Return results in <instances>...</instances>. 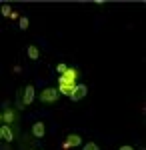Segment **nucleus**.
<instances>
[{"instance_id":"obj_1","label":"nucleus","mask_w":146,"mask_h":150,"mask_svg":"<svg viewBox=\"0 0 146 150\" xmlns=\"http://www.w3.org/2000/svg\"><path fill=\"white\" fill-rule=\"evenodd\" d=\"M58 96H60V92H58L56 88L48 86V88H44V90L40 92V102H44V104H54V102H58Z\"/></svg>"},{"instance_id":"obj_2","label":"nucleus","mask_w":146,"mask_h":150,"mask_svg":"<svg viewBox=\"0 0 146 150\" xmlns=\"http://www.w3.org/2000/svg\"><path fill=\"white\" fill-rule=\"evenodd\" d=\"M74 88H76V84L74 82H64L58 78V92L64 94V96H70V94L74 92Z\"/></svg>"},{"instance_id":"obj_3","label":"nucleus","mask_w":146,"mask_h":150,"mask_svg":"<svg viewBox=\"0 0 146 150\" xmlns=\"http://www.w3.org/2000/svg\"><path fill=\"white\" fill-rule=\"evenodd\" d=\"M86 94H88V88H86L84 84H76V88H74V92L70 94V98H72V102H78V100H82Z\"/></svg>"},{"instance_id":"obj_4","label":"nucleus","mask_w":146,"mask_h":150,"mask_svg":"<svg viewBox=\"0 0 146 150\" xmlns=\"http://www.w3.org/2000/svg\"><path fill=\"white\" fill-rule=\"evenodd\" d=\"M76 78H78V70L76 68H68L64 74H60V80L64 82H74L76 84Z\"/></svg>"},{"instance_id":"obj_5","label":"nucleus","mask_w":146,"mask_h":150,"mask_svg":"<svg viewBox=\"0 0 146 150\" xmlns=\"http://www.w3.org/2000/svg\"><path fill=\"white\" fill-rule=\"evenodd\" d=\"M32 134L36 136V138H42L46 134V126L42 124V122H34L32 124Z\"/></svg>"},{"instance_id":"obj_6","label":"nucleus","mask_w":146,"mask_h":150,"mask_svg":"<svg viewBox=\"0 0 146 150\" xmlns=\"http://www.w3.org/2000/svg\"><path fill=\"white\" fill-rule=\"evenodd\" d=\"M82 144V138H80L78 134H70L64 142V148H70V146H80Z\"/></svg>"},{"instance_id":"obj_7","label":"nucleus","mask_w":146,"mask_h":150,"mask_svg":"<svg viewBox=\"0 0 146 150\" xmlns=\"http://www.w3.org/2000/svg\"><path fill=\"white\" fill-rule=\"evenodd\" d=\"M34 86H26V88H24V104H30L34 100Z\"/></svg>"},{"instance_id":"obj_8","label":"nucleus","mask_w":146,"mask_h":150,"mask_svg":"<svg viewBox=\"0 0 146 150\" xmlns=\"http://www.w3.org/2000/svg\"><path fill=\"white\" fill-rule=\"evenodd\" d=\"M0 130H2V138H4V140H8V142H10V140L14 138V134H12V130L8 126H0Z\"/></svg>"},{"instance_id":"obj_9","label":"nucleus","mask_w":146,"mask_h":150,"mask_svg":"<svg viewBox=\"0 0 146 150\" xmlns=\"http://www.w3.org/2000/svg\"><path fill=\"white\" fill-rule=\"evenodd\" d=\"M28 56L32 58V60H38V56H40V50L36 46H28Z\"/></svg>"},{"instance_id":"obj_10","label":"nucleus","mask_w":146,"mask_h":150,"mask_svg":"<svg viewBox=\"0 0 146 150\" xmlns=\"http://www.w3.org/2000/svg\"><path fill=\"white\" fill-rule=\"evenodd\" d=\"M28 18H26V16H22V18H20V22H18V26H20V30H26V28H28Z\"/></svg>"},{"instance_id":"obj_11","label":"nucleus","mask_w":146,"mask_h":150,"mask_svg":"<svg viewBox=\"0 0 146 150\" xmlns=\"http://www.w3.org/2000/svg\"><path fill=\"white\" fill-rule=\"evenodd\" d=\"M2 120H4V122H12V120H14V114H12L10 110H6L4 116H2Z\"/></svg>"},{"instance_id":"obj_12","label":"nucleus","mask_w":146,"mask_h":150,"mask_svg":"<svg viewBox=\"0 0 146 150\" xmlns=\"http://www.w3.org/2000/svg\"><path fill=\"white\" fill-rule=\"evenodd\" d=\"M0 12H2V16H10V14H12V10H10V6H8V4H4Z\"/></svg>"},{"instance_id":"obj_13","label":"nucleus","mask_w":146,"mask_h":150,"mask_svg":"<svg viewBox=\"0 0 146 150\" xmlns=\"http://www.w3.org/2000/svg\"><path fill=\"white\" fill-rule=\"evenodd\" d=\"M66 70H68V66H66V64H62V62H60V64L56 66V72H58V74H64Z\"/></svg>"},{"instance_id":"obj_14","label":"nucleus","mask_w":146,"mask_h":150,"mask_svg":"<svg viewBox=\"0 0 146 150\" xmlns=\"http://www.w3.org/2000/svg\"><path fill=\"white\" fill-rule=\"evenodd\" d=\"M82 150H98V146L94 144V142H88V144H84V148Z\"/></svg>"},{"instance_id":"obj_15","label":"nucleus","mask_w":146,"mask_h":150,"mask_svg":"<svg viewBox=\"0 0 146 150\" xmlns=\"http://www.w3.org/2000/svg\"><path fill=\"white\" fill-rule=\"evenodd\" d=\"M120 150H134L132 146H120Z\"/></svg>"},{"instance_id":"obj_16","label":"nucleus","mask_w":146,"mask_h":150,"mask_svg":"<svg viewBox=\"0 0 146 150\" xmlns=\"http://www.w3.org/2000/svg\"><path fill=\"white\" fill-rule=\"evenodd\" d=\"M0 138H2V130H0Z\"/></svg>"},{"instance_id":"obj_17","label":"nucleus","mask_w":146,"mask_h":150,"mask_svg":"<svg viewBox=\"0 0 146 150\" xmlns=\"http://www.w3.org/2000/svg\"><path fill=\"white\" fill-rule=\"evenodd\" d=\"M0 122H2V116H0Z\"/></svg>"}]
</instances>
